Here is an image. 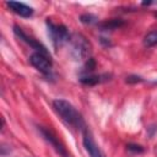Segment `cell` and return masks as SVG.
I'll use <instances>...</instances> for the list:
<instances>
[{"label": "cell", "mask_w": 157, "mask_h": 157, "mask_svg": "<svg viewBox=\"0 0 157 157\" xmlns=\"http://www.w3.org/2000/svg\"><path fill=\"white\" fill-rule=\"evenodd\" d=\"M53 108L67 126L81 131L87 128L82 115L75 109V107L70 102L65 99H55L53 101Z\"/></svg>", "instance_id": "6da1fadb"}, {"label": "cell", "mask_w": 157, "mask_h": 157, "mask_svg": "<svg viewBox=\"0 0 157 157\" xmlns=\"http://www.w3.org/2000/svg\"><path fill=\"white\" fill-rule=\"evenodd\" d=\"M128 152H130V153H141V152H144V148L141 147V146H139V145H134V144H129L128 146Z\"/></svg>", "instance_id": "4fadbf2b"}, {"label": "cell", "mask_w": 157, "mask_h": 157, "mask_svg": "<svg viewBox=\"0 0 157 157\" xmlns=\"http://www.w3.org/2000/svg\"><path fill=\"white\" fill-rule=\"evenodd\" d=\"M71 44H72V55L74 58H76L77 60H82V59H87V56L90 55L91 52V45L87 42V39L81 36V34H75L74 37H71Z\"/></svg>", "instance_id": "3957f363"}, {"label": "cell", "mask_w": 157, "mask_h": 157, "mask_svg": "<svg viewBox=\"0 0 157 157\" xmlns=\"http://www.w3.org/2000/svg\"><path fill=\"white\" fill-rule=\"evenodd\" d=\"M110 77L109 74H101V75H92V74H88V75H83L80 77V82L86 85V86H96L101 82H104V81H108Z\"/></svg>", "instance_id": "9c48e42d"}, {"label": "cell", "mask_w": 157, "mask_h": 157, "mask_svg": "<svg viewBox=\"0 0 157 157\" xmlns=\"http://www.w3.org/2000/svg\"><path fill=\"white\" fill-rule=\"evenodd\" d=\"M121 26H124V21L120 18H110V20L103 21L98 25V27L102 31H113V29L120 28Z\"/></svg>", "instance_id": "30bf717a"}, {"label": "cell", "mask_w": 157, "mask_h": 157, "mask_svg": "<svg viewBox=\"0 0 157 157\" xmlns=\"http://www.w3.org/2000/svg\"><path fill=\"white\" fill-rule=\"evenodd\" d=\"M47 27H48L49 38H50V40L55 48H59L60 45H63L64 43H66L71 39L70 33L64 25L54 23L52 20L48 18L47 20Z\"/></svg>", "instance_id": "7a4b0ae2"}, {"label": "cell", "mask_w": 157, "mask_h": 157, "mask_svg": "<svg viewBox=\"0 0 157 157\" xmlns=\"http://www.w3.org/2000/svg\"><path fill=\"white\" fill-rule=\"evenodd\" d=\"M142 77L140 76H136V75H131V76H128L126 77V82L128 83H137V82H142Z\"/></svg>", "instance_id": "5bb4252c"}, {"label": "cell", "mask_w": 157, "mask_h": 157, "mask_svg": "<svg viewBox=\"0 0 157 157\" xmlns=\"http://www.w3.org/2000/svg\"><path fill=\"white\" fill-rule=\"evenodd\" d=\"M29 63L34 69H37L43 75H50L52 74V60H50V56H47L44 54L34 52L29 56Z\"/></svg>", "instance_id": "5b68a950"}, {"label": "cell", "mask_w": 157, "mask_h": 157, "mask_svg": "<svg viewBox=\"0 0 157 157\" xmlns=\"http://www.w3.org/2000/svg\"><path fill=\"white\" fill-rule=\"evenodd\" d=\"M38 130H39V132L42 134L43 139L55 150V152H56L60 157H70V155H69V152L66 151L65 146L59 141V139L56 137V135H55L50 129H47V128H44V126H38Z\"/></svg>", "instance_id": "277c9868"}, {"label": "cell", "mask_w": 157, "mask_h": 157, "mask_svg": "<svg viewBox=\"0 0 157 157\" xmlns=\"http://www.w3.org/2000/svg\"><path fill=\"white\" fill-rule=\"evenodd\" d=\"M7 7L15 12L16 15L21 16V17H25V18H28L33 15V9L23 2H18V1H7L6 2Z\"/></svg>", "instance_id": "ba28073f"}, {"label": "cell", "mask_w": 157, "mask_h": 157, "mask_svg": "<svg viewBox=\"0 0 157 157\" xmlns=\"http://www.w3.org/2000/svg\"><path fill=\"white\" fill-rule=\"evenodd\" d=\"M82 144H83V147L87 151L90 157H105L104 153L102 152V150L98 147V145L93 140L92 134L90 132L88 128L82 130Z\"/></svg>", "instance_id": "8992f818"}, {"label": "cell", "mask_w": 157, "mask_h": 157, "mask_svg": "<svg viewBox=\"0 0 157 157\" xmlns=\"http://www.w3.org/2000/svg\"><path fill=\"white\" fill-rule=\"evenodd\" d=\"M156 17H157V13H156Z\"/></svg>", "instance_id": "9a60e30c"}, {"label": "cell", "mask_w": 157, "mask_h": 157, "mask_svg": "<svg viewBox=\"0 0 157 157\" xmlns=\"http://www.w3.org/2000/svg\"><path fill=\"white\" fill-rule=\"evenodd\" d=\"M13 33H15L21 40H23L25 43H27L32 49H34L37 53L44 54V55H47V56H50L49 52L47 50V48H45L42 43H39L38 40H36L34 38L29 37V36H28L27 33H25V32L22 31V28H20L18 26H13Z\"/></svg>", "instance_id": "52a82bcc"}, {"label": "cell", "mask_w": 157, "mask_h": 157, "mask_svg": "<svg viewBox=\"0 0 157 157\" xmlns=\"http://www.w3.org/2000/svg\"><path fill=\"white\" fill-rule=\"evenodd\" d=\"M80 21L82 23H86V25H92V23L97 22V17L94 15H91V13H83L80 17Z\"/></svg>", "instance_id": "7c38bea8"}, {"label": "cell", "mask_w": 157, "mask_h": 157, "mask_svg": "<svg viewBox=\"0 0 157 157\" xmlns=\"http://www.w3.org/2000/svg\"><path fill=\"white\" fill-rule=\"evenodd\" d=\"M144 45L147 48L157 45V31H151L144 37Z\"/></svg>", "instance_id": "8fae6325"}]
</instances>
